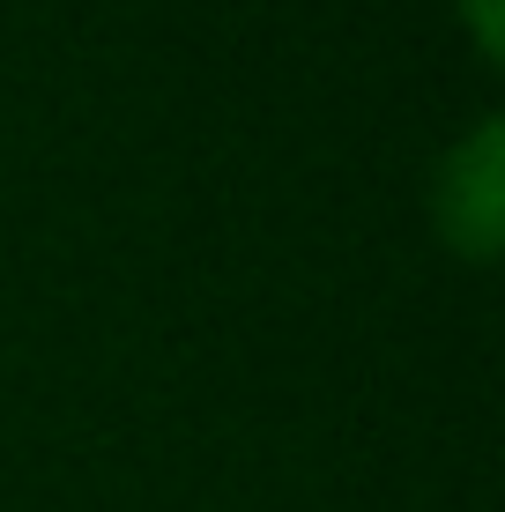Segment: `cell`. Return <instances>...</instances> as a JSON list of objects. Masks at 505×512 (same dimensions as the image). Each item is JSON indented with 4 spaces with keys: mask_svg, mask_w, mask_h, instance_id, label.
<instances>
[{
    "mask_svg": "<svg viewBox=\"0 0 505 512\" xmlns=\"http://www.w3.org/2000/svg\"><path fill=\"white\" fill-rule=\"evenodd\" d=\"M498 156H505V127L483 112L439 171V238L454 245L468 268H483V260L498 253V238H505V171H498Z\"/></svg>",
    "mask_w": 505,
    "mask_h": 512,
    "instance_id": "cell-1",
    "label": "cell"
},
{
    "mask_svg": "<svg viewBox=\"0 0 505 512\" xmlns=\"http://www.w3.org/2000/svg\"><path fill=\"white\" fill-rule=\"evenodd\" d=\"M461 15H468V30H476L483 60H498V0H461Z\"/></svg>",
    "mask_w": 505,
    "mask_h": 512,
    "instance_id": "cell-2",
    "label": "cell"
}]
</instances>
